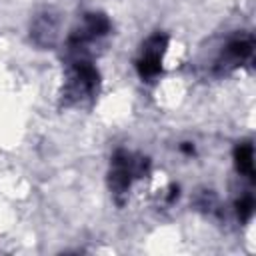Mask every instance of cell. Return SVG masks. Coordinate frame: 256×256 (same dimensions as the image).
<instances>
[{"label":"cell","instance_id":"cell-2","mask_svg":"<svg viewBox=\"0 0 256 256\" xmlns=\"http://www.w3.org/2000/svg\"><path fill=\"white\" fill-rule=\"evenodd\" d=\"M238 214L242 218H248L252 214V198H244L240 204H238Z\"/></svg>","mask_w":256,"mask_h":256},{"label":"cell","instance_id":"cell-1","mask_svg":"<svg viewBox=\"0 0 256 256\" xmlns=\"http://www.w3.org/2000/svg\"><path fill=\"white\" fill-rule=\"evenodd\" d=\"M236 162H238L240 172H244L246 176L252 178L254 166H252V146H250V144H242V146L236 150Z\"/></svg>","mask_w":256,"mask_h":256}]
</instances>
